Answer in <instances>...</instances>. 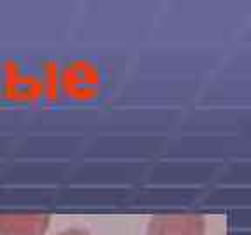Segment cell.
I'll return each mask as SVG.
<instances>
[{
  "label": "cell",
  "mask_w": 251,
  "mask_h": 235,
  "mask_svg": "<svg viewBox=\"0 0 251 235\" xmlns=\"http://www.w3.org/2000/svg\"><path fill=\"white\" fill-rule=\"evenodd\" d=\"M206 221L197 214H169L152 218L147 235H204Z\"/></svg>",
  "instance_id": "cell-1"
},
{
  "label": "cell",
  "mask_w": 251,
  "mask_h": 235,
  "mask_svg": "<svg viewBox=\"0 0 251 235\" xmlns=\"http://www.w3.org/2000/svg\"><path fill=\"white\" fill-rule=\"evenodd\" d=\"M47 214H0V235H46Z\"/></svg>",
  "instance_id": "cell-2"
},
{
  "label": "cell",
  "mask_w": 251,
  "mask_h": 235,
  "mask_svg": "<svg viewBox=\"0 0 251 235\" xmlns=\"http://www.w3.org/2000/svg\"><path fill=\"white\" fill-rule=\"evenodd\" d=\"M58 235H91L89 232L82 230V228H68V230H63Z\"/></svg>",
  "instance_id": "cell-3"
}]
</instances>
